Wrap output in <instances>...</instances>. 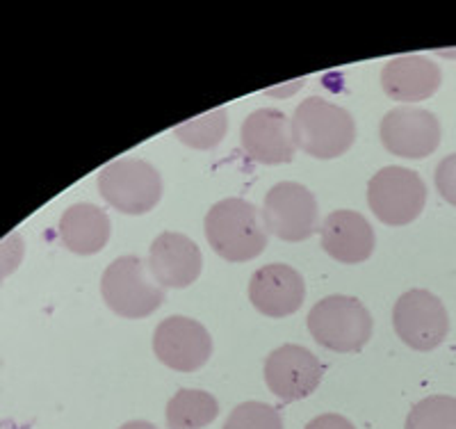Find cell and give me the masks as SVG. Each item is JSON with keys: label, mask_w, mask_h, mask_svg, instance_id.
<instances>
[{"label": "cell", "mask_w": 456, "mask_h": 429, "mask_svg": "<svg viewBox=\"0 0 456 429\" xmlns=\"http://www.w3.org/2000/svg\"><path fill=\"white\" fill-rule=\"evenodd\" d=\"M224 429H283V420L270 404L244 402L231 411Z\"/></svg>", "instance_id": "21"}, {"label": "cell", "mask_w": 456, "mask_h": 429, "mask_svg": "<svg viewBox=\"0 0 456 429\" xmlns=\"http://www.w3.org/2000/svg\"><path fill=\"white\" fill-rule=\"evenodd\" d=\"M308 329L315 342L331 352H361L372 338V316L356 297L331 295L313 306Z\"/></svg>", "instance_id": "3"}, {"label": "cell", "mask_w": 456, "mask_h": 429, "mask_svg": "<svg viewBox=\"0 0 456 429\" xmlns=\"http://www.w3.org/2000/svg\"><path fill=\"white\" fill-rule=\"evenodd\" d=\"M23 249H26L23 238L16 231L0 240V279H5L19 268V263L23 260Z\"/></svg>", "instance_id": "23"}, {"label": "cell", "mask_w": 456, "mask_h": 429, "mask_svg": "<svg viewBox=\"0 0 456 429\" xmlns=\"http://www.w3.org/2000/svg\"><path fill=\"white\" fill-rule=\"evenodd\" d=\"M119 429H158V427H156V425L146 423V420H133V423L121 425Z\"/></svg>", "instance_id": "25"}, {"label": "cell", "mask_w": 456, "mask_h": 429, "mask_svg": "<svg viewBox=\"0 0 456 429\" xmlns=\"http://www.w3.org/2000/svg\"><path fill=\"white\" fill-rule=\"evenodd\" d=\"M228 128V114L224 108L213 110V112L199 114L194 120L183 121L176 128V137L190 149L210 151L224 140Z\"/></svg>", "instance_id": "19"}, {"label": "cell", "mask_w": 456, "mask_h": 429, "mask_svg": "<svg viewBox=\"0 0 456 429\" xmlns=\"http://www.w3.org/2000/svg\"><path fill=\"white\" fill-rule=\"evenodd\" d=\"M153 352L171 370L194 373L213 354V338L201 322L185 316H171L156 326Z\"/></svg>", "instance_id": "10"}, {"label": "cell", "mask_w": 456, "mask_h": 429, "mask_svg": "<svg viewBox=\"0 0 456 429\" xmlns=\"http://www.w3.org/2000/svg\"><path fill=\"white\" fill-rule=\"evenodd\" d=\"M306 429H356L345 416L322 414L306 425Z\"/></svg>", "instance_id": "24"}, {"label": "cell", "mask_w": 456, "mask_h": 429, "mask_svg": "<svg viewBox=\"0 0 456 429\" xmlns=\"http://www.w3.org/2000/svg\"><path fill=\"white\" fill-rule=\"evenodd\" d=\"M322 249L338 263H363L374 252V231L361 212L333 210L322 224Z\"/></svg>", "instance_id": "16"}, {"label": "cell", "mask_w": 456, "mask_h": 429, "mask_svg": "<svg viewBox=\"0 0 456 429\" xmlns=\"http://www.w3.org/2000/svg\"><path fill=\"white\" fill-rule=\"evenodd\" d=\"M165 416L169 429H203L219 416V404L206 391L181 388L167 404Z\"/></svg>", "instance_id": "18"}, {"label": "cell", "mask_w": 456, "mask_h": 429, "mask_svg": "<svg viewBox=\"0 0 456 429\" xmlns=\"http://www.w3.org/2000/svg\"><path fill=\"white\" fill-rule=\"evenodd\" d=\"M368 203L374 218L388 227H406L420 218L427 203V186L418 171L384 167L368 183Z\"/></svg>", "instance_id": "6"}, {"label": "cell", "mask_w": 456, "mask_h": 429, "mask_svg": "<svg viewBox=\"0 0 456 429\" xmlns=\"http://www.w3.org/2000/svg\"><path fill=\"white\" fill-rule=\"evenodd\" d=\"M263 224L267 233L285 243L308 240L317 228V202L301 183H276L263 202Z\"/></svg>", "instance_id": "8"}, {"label": "cell", "mask_w": 456, "mask_h": 429, "mask_svg": "<svg viewBox=\"0 0 456 429\" xmlns=\"http://www.w3.org/2000/svg\"><path fill=\"white\" fill-rule=\"evenodd\" d=\"M381 144L397 158L422 161L441 146V121L422 108H395L381 120Z\"/></svg>", "instance_id": "9"}, {"label": "cell", "mask_w": 456, "mask_h": 429, "mask_svg": "<svg viewBox=\"0 0 456 429\" xmlns=\"http://www.w3.org/2000/svg\"><path fill=\"white\" fill-rule=\"evenodd\" d=\"M324 367L320 359L301 345H281L265 359V382L283 402L304 400L320 386Z\"/></svg>", "instance_id": "11"}, {"label": "cell", "mask_w": 456, "mask_h": 429, "mask_svg": "<svg viewBox=\"0 0 456 429\" xmlns=\"http://www.w3.org/2000/svg\"><path fill=\"white\" fill-rule=\"evenodd\" d=\"M292 135L297 149L320 161H331L352 149L356 140V121L340 105L320 96H308L297 105Z\"/></svg>", "instance_id": "2"}, {"label": "cell", "mask_w": 456, "mask_h": 429, "mask_svg": "<svg viewBox=\"0 0 456 429\" xmlns=\"http://www.w3.org/2000/svg\"><path fill=\"white\" fill-rule=\"evenodd\" d=\"M249 300L263 316L288 318L297 313L306 300V284L290 265H265L251 276Z\"/></svg>", "instance_id": "14"}, {"label": "cell", "mask_w": 456, "mask_h": 429, "mask_svg": "<svg viewBox=\"0 0 456 429\" xmlns=\"http://www.w3.org/2000/svg\"><path fill=\"white\" fill-rule=\"evenodd\" d=\"M203 268L201 249L183 233H160L149 249V272L160 288H187Z\"/></svg>", "instance_id": "13"}, {"label": "cell", "mask_w": 456, "mask_h": 429, "mask_svg": "<svg viewBox=\"0 0 456 429\" xmlns=\"http://www.w3.org/2000/svg\"><path fill=\"white\" fill-rule=\"evenodd\" d=\"M436 190L450 206L456 208V153L445 155L436 167Z\"/></svg>", "instance_id": "22"}, {"label": "cell", "mask_w": 456, "mask_h": 429, "mask_svg": "<svg viewBox=\"0 0 456 429\" xmlns=\"http://www.w3.org/2000/svg\"><path fill=\"white\" fill-rule=\"evenodd\" d=\"M101 293L108 309L128 320L149 318L165 301V290L153 281L146 263L137 256L112 260L101 279Z\"/></svg>", "instance_id": "4"}, {"label": "cell", "mask_w": 456, "mask_h": 429, "mask_svg": "<svg viewBox=\"0 0 456 429\" xmlns=\"http://www.w3.org/2000/svg\"><path fill=\"white\" fill-rule=\"evenodd\" d=\"M404 429H456V398L429 395L411 408Z\"/></svg>", "instance_id": "20"}, {"label": "cell", "mask_w": 456, "mask_h": 429, "mask_svg": "<svg viewBox=\"0 0 456 429\" xmlns=\"http://www.w3.org/2000/svg\"><path fill=\"white\" fill-rule=\"evenodd\" d=\"M441 69L425 55H402L390 60L381 71L386 96L399 103H418L431 99L441 87Z\"/></svg>", "instance_id": "15"}, {"label": "cell", "mask_w": 456, "mask_h": 429, "mask_svg": "<svg viewBox=\"0 0 456 429\" xmlns=\"http://www.w3.org/2000/svg\"><path fill=\"white\" fill-rule=\"evenodd\" d=\"M244 153L260 165H288L295 158L292 121L281 110L263 108L251 112L240 130Z\"/></svg>", "instance_id": "12"}, {"label": "cell", "mask_w": 456, "mask_h": 429, "mask_svg": "<svg viewBox=\"0 0 456 429\" xmlns=\"http://www.w3.org/2000/svg\"><path fill=\"white\" fill-rule=\"evenodd\" d=\"M110 228L108 212L94 203H76L60 219V238L69 252L92 256L108 244Z\"/></svg>", "instance_id": "17"}, {"label": "cell", "mask_w": 456, "mask_h": 429, "mask_svg": "<svg viewBox=\"0 0 456 429\" xmlns=\"http://www.w3.org/2000/svg\"><path fill=\"white\" fill-rule=\"evenodd\" d=\"M206 240L224 260L247 263L267 247V228L254 203L231 197L215 203L206 215Z\"/></svg>", "instance_id": "1"}, {"label": "cell", "mask_w": 456, "mask_h": 429, "mask_svg": "<svg viewBox=\"0 0 456 429\" xmlns=\"http://www.w3.org/2000/svg\"><path fill=\"white\" fill-rule=\"evenodd\" d=\"M393 326L399 341L418 352H431L450 334V316L429 290H406L393 309Z\"/></svg>", "instance_id": "7"}, {"label": "cell", "mask_w": 456, "mask_h": 429, "mask_svg": "<svg viewBox=\"0 0 456 429\" xmlns=\"http://www.w3.org/2000/svg\"><path fill=\"white\" fill-rule=\"evenodd\" d=\"M101 197L126 215H144L160 203V171L140 158H117L99 174Z\"/></svg>", "instance_id": "5"}]
</instances>
